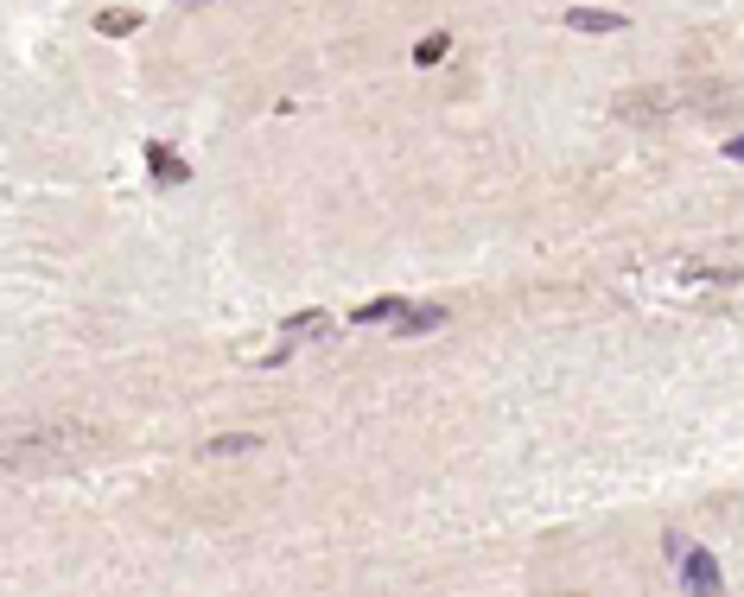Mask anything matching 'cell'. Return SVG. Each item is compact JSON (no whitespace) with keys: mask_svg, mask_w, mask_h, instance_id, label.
Here are the masks:
<instances>
[{"mask_svg":"<svg viewBox=\"0 0 744 597\" xmlns=\"http://www.w3.org/2000/svg\"><path fill=\"white\" fill-rule=\"evenodd\" d=\"M96 432L89 426H38V432H13L7 439V464H26V458H64V451H89Z\"/></svg>","mask_w":744,"mask_h":597,"instance_id":"cell-1","label":"cell"},{"mask_svg":"<svg viewBox=\"0 0 744 597\" xmlns=\"http://www.w3.org/2000/svg\"><path fill=\"white\" fill-rule=\"evenodd\" d=\"M674 572H681V592L687 597H725V572H719V560L707 547H681Z\"/></svg>","mask_w":744,"mask_h":597,"instance_id":"cell-2","label":"cell"},{"mask_svg":"<svg viewBox=\"0 0 744 597\" xmlns=\"http://www.w3.org/2000/svg\"><path fill=\"white\" fill-rule=\"evenodd\" d=\"M147 172H153V185H159V191L191 185V166H185L172 147H166V141H147Z\"/></svg>","mask_w":744,"mask_h":597,"instance_id":"cell-3","label":"cell"},{"mask_svg":"<svg viewBox=\"0 0 744 597\" xmlns=\"http://www.w3.org/2000/svg\"><path fill=\"white\" fill-rule=\"evenodd\" d=\"M566 26H573V33H624L631 13H617V7H573Z\"/></svg>","mask_w":744,"mask_h":597,"instance_id":"cell-4","label":"cell"},{"mask_svg":"<svg viewBox=\"0 0 744 597\" xmlns=\"http://www.w3.org/2000/svg\"><path fill=\"white\" fill-rule=\"evenodd\" d=\"M446 325V305H408L401 318H395V337H427Z\"/></svg>","mask_w":744,"mask_h":597,"instance_id":"cell-5","label":"cell"},{"mask_svg":"<svg viewBox=\"0 0 744 597\" xmlns=\"http://www.w3.org/2000/svg\"><path fill=\"white\" fill-rule=\"evenodd\" d=\"M325 331H332V318H325V312H293V318L280 325L287 343H312V337H325Z\"/></svg>","mask_w":744,"mask_h":597,"instance_id":"cell-6","label":"cell"},{"mask_svg":"<svg viewBox=\"0 0 744 597\" xmlns=\"http://www.w3.org/2000/svg\"><path fill=\"white\" fill-rule=\"evenodd\" d=\"M249 451H261L255 432H217V439H204V458H249Z\"/></svg>","mask_w":744,"mask_h":597,"instance_id":"cell-7","label":"cell"},{"mask_svg":"<svg viewBox=\"0 0 744 597\" xmlns=\"http://www.w3.org/2000/svg\"><path fill=\"white\" fill-rule=\"evenodd\" d=\"M96 33H103V38L141 33V13H134V7H103V13H96Z\"/></svg>","mask_w":744,"mask_h":597,"instance_id":"cell-8","label":"cell"},{"mask_svg":"<svg viewBox=\"0 0 744 597\" xmlns=\"http://www.w3.org/2000/svg\"><path fill=\"white\" fill-rule=\"evenodd\" d=\"M401 312H408V298L382 293V298H370V305H357V312H350V325H382V318H401Z\"/></svg>","mask_w":744,"mask_h":597,"instance_id":"cell-9","label":"cell"},{"mask_svg":"<svg viewBox=\"0 0 744 597\" xmlns=\"http://www.w3.org/2000/svg\"><path fill=\"white\" fill-rule=\"evenodd\" d=\"M446 51H452V33H427L420 45H413V64H420V71H433Z\"/></svg>","mask_w":744,"mask_h":597,"instance_id":"cell-10","label":"cell"},{"mask_svg":"<svg viewBox=\"0 0 744 597\" xmlns=\"http://www.w3.org/2000/svg\"><path fill=\"white\" fill-rule=\"evenodd\" d=\"M725 159H739V166H744V134H732V141H725Z\"/></svg>","mask_w":744,"mask_h":597,"instance_id":"cell-11","label":"cell"},{"mask_svg":"<svg viewBox=\"0 0 744 597\" xmlns=\"http://www.w3.org/2000/svg\"><path fill=\"white\" fill-rule=\"evenodd\" d=\"M185 7H191V0H185Z\"/></svg>","mask_w":744,"mask_h":597,"instance_id":"cell-12","label":"cell"}]
</instances>
